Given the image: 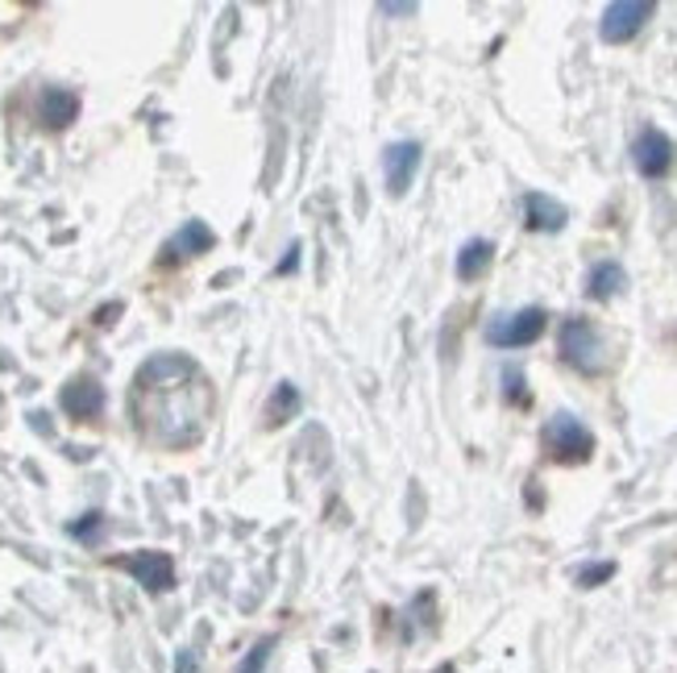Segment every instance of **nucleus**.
<instances>
[{
	"mask_svg": "<svg viewBox=\"0 0 677 673\" xmlns=\"http://www.w3.org/2000/svg\"><path fill=\"white\" fill-rule=\"evenodd\" d=\"M217 246V234L208 229L205 220H188L179 234L162 246V267H175V263H183V258H200Z\"/></svg>",
	"mask_w": 677,
	"mask_h": 673,
	"instance_id": "obj_11",
	"label": "nucleus"
},
{
	"mask_svg": "<svg viewBox=\"0 0 677 673\" xmlns=\"http://www.w3.org/2000/svg\"><path fill=\"white\" fill-rule=\"evenodd\" d=\"M296 267H300V241H291V250H287V258L275 267V275H291Z\"/></svg>",
	"mask_w": 677,
	"mask_h": 673,
	"instance_id": "obj_22",
	"label": "nucleus"
},
{
	"mask_svg": "<svg viewBox=\"0 0 677 673\" xmlns=\"http://www.w3.org/2000/svg\"><path fill=\"white\" fill-rule=\"evenodd\" d=\"M557 349L566 366L583 370V375H599L603 370V337L586 316H566L557 329Z\"/></svg>",
	"mask_w": 677,
	"mask_h": 673,
	"instance_id": "obj_3",
	"label": "nucleus"
},
{
	"mask_svg": "<svg viewBox=\"0 0 677 673\" xmlns=\"http://www.w3.org/2000/svg\"><path fill=\"white\" fill-rule=\"evenodd\" d=\"M524 225L532 234H561L569 225V208L561 200H552L545 191H524Z\"/></svg>",
	"mask_w": 677,
	"mask_h": 673,
	"instance_id": "obj_10",
	"label": "nucleus"
},
{
	"mask_svg": "<svg viewBox=\"0 0 677 673\" xmlns=\"http://www.w3.org/2000/svg\"><path fill=\"white\" fill-rule=\"evenodd\" d=\"M545 329H549V313H545V308H520V313L495 316L482 337H487V345H495V349H524V345L540 342Z\"/></svg>",
	"mask_w": 677,
	"mask_h": 673,
	"instance_id": "obj_4",
	"label": "nucleus"
},
{
	"mask_svg": "<svg viewBox=\"0 0 677 673\" xmlns=\"http://www.w3.org/2000/svg\"><path fill=\"white\" fill-rule=\"evenodd\" d=\"M275 636H262V641L253 644L250 653L241 657V665H237V673H267V665H270V653H275Z\"/></svg>",
	"mask_w": 677,
	"mask_h": 673,
	"instance_id": "obj_18",
	"label": "nucleus"
},
{
	"mask_svg": "<svg viewBox=\"0 0 677 673\" xmlns=\"http://www.w3.org/2000/svg\"><path fill=\"white\" fill-rule=\"evenodd\" d=\"M300 387L296 383H279L275 387V395H270V404H267V424H283L291 420V416H300Z\"/></svg>",
	"mask_w": 677,
	"mask_h": 673,
	"instance_id": "obj_15",
	"label": "nucleus"
},
{
	"mask_svg": "<svg viewBox=\"0 0 677 673\" xmlns=\"http://www.w3.org/2000/svg\"><path fill=\"white\" fill-rule=\"evenodd\" d=\"M624 287H628V270L619 267V263H611V258L595 263V267H590V275H586V296L599 299V304L615 299Z\"/></svg>",
	"mask_w": 677,
	"mask_h": 673,
	"instance_id": "obj_14",
	"label": "nucleus"
},
{
	"mask_svg": "<svg viewBox=\"0 0 677 673\" xmlns=\"http://www.w3.org/2000/svg\"><path fill=\"white\" fill-rule=\"evenodd\" d=\"M104 533H109V516H104V512H83V516H76L67 524V536L79 541V545H100Z\"/></svg>",
	"mask_w": 677,
	"mask_h": 673,
	"instance_id": "obj_16",
	"label": "nucleus"
},
{
	"mask_svg": "<svg viewBox=\"0 0 677 673\" xmlns=\"http://www.w3.org/2000/svg\"><path fill=\"white\" fill-rule=\"evenodd\" d=\"M79 117V96L71 88H42L38 96V121L47 129H67Z\"/></svg>",
	"mask_w": 677,
	"mask_h": 673,
	"instance_id": "obj_12",
	"label": "nucleus"
},
{
	"mask_svg": "<svg viewBox=\"0 0 677 673\" xmlns=\"http://www.w3.org/2000/svg\"><path fill=\"white\" fill-rule=\"evenodd\" d=\"M117 570H126L129 578L138 582L150 595H167L175 586V557L162 553V548H138V553H126V557H112Z\"/></svg>",
	"mask_w": 677,
	"mask_h": 673,
	"instance_id": "obj_5",
	"label": "nucleus"
},
{
	"mask_svg": "<svg viewBox=\"0 0 677 673\" xmlns=\"http://www.w3.org/2000/svg\"><path fill=\"white\" fill-rule=\"evenodd\" d=\"M677 162V146L674 138L657 126H645L631 141V167L645 175V179H665Z\"/></svg>",
	"mask_w": 677,
	"mask_h": 673,
	"instance_id": "obj_7",
	"label": "nucleus"
},
{
	"mask_svg": "<svg viewBox=\"0 0 677 673\" xmlns=\"http://www.w3.org/2000/svg\"><path fill=\"white\" fill-rule=\"evenodd\" d=\"M504 383H507V404H528V392H524V375L516 366L504 370Z\"/></svg>",
	"mask_w": 677,
	"mask_h": 673,
	"instance_id": "obj_19",
	"label": "nucleus"
},
{
	"mask_svg": "<svg viewBox=\"0 0 677 673\" xmlns=\"http://www.w3.org/2000/svg\"><path fill=\"white\" fill-rule=\"evenodd\" d=\"M615 578V562H586L578 565V574H574V582L583 586V591H595V586H603V582Z\"/></svg>",
	"mask_w": 677,
	"mask_h": 673,
	"instance_id": "obj_17",
	"label": "nucleus"
},
{
	"mask_svg": "<svg viewBox=\"0 0 677 673\" xmlns=\"http://www.w3.org/2000/svg\"><path fill=\"white\" fill-rule=\"evenodd\" d=\"M420 162H425V146H420V141H391V146L382 150L387 191H391V196H408L411 179L420 175Z\"/></svg>",
	"mask_w": 677,
	"mask_h": 673,
	"instance_id": "obj_8",
	"label": "nucleus"
},
{
	"mask_svg": "<svg viewBox=\"0 0 677 673\" xmlns=\"http://www.w3.org/2000/svg\"><path fill=\"white\" fill-rule=\"evenodd\" d=\"M133 412L146 437L158 445H188L200 437L208 412V387L196 362L179 354H155L133 378Z\"/></svg>",
	"mask_w": 677,
	"mask_h": 673,
	"instance_id": "obj_1",
	"label": "nucleus"
},
{
	"mask_svg": "<svg viewBox=\"0 0 677 673\" xmlns=\"http://www.w3.org/2000/svg\"><path fill=\"white\" fill-rule=\"evenodd\" d=\"M490 263H495V246H490L487 237H470V241L457 250L454 270L461 283H478L490 270Z\"/></svg>",
	"mask_w": 677,
	"mask_h": 673,
	"instance_id": "obj_13",
	"label": "nucleus"
},
{
	"mask_svg": "<svg viewBox=\"0 0 677 673\" xmlns=\"http://www.w3.org/2000/svg\"><path fill=\"white\" fill-rule=\"evenodd\" d=\"M175 673H200V661L191 649H179V657H175Z\"/></svg>",
	"mask_w": 677,
	"mask_h": 673,
	"instance_id": "obj_21",
	"label": "nucleus"
},
{
	"mask_svg": "<svg viewBox=\"0 0 677 673\" xmlns=\"http://www.w3.org/2000/svg\"><path fill=\"white\" fill-rule=\"evenodd\" d=\"M540 445H545V454H549L552 462L578 466V462H590V454H595V433H590L574 412H557V416L545 424Z\"/></svg>",
	"mask_w": 677,
	"mask_h": 673,
	"instance_id": "obj_2",
	"label": "nucleus"
},
{
	"mask_svg": "<svg viewBox=\"0 0 677 673\" xmlns=\"http://www.w3.org/2000/svg\"><path fill=\"white\" fill-rule=\"evenodd\" d=\"M378 13L382 17H416L420 13V4H395V0H387V4H378Z\"/></svg>",
	"mask_w": 677,
	"mask_h": 673,
	"instance_id": "obj_20",
	"label": "nucleus"
},
{
	"mask_svg": "<svg viewBox=\"0 0 677 673\" xmlns=\"http://www.w3.org/2000/svg\"><path fill=\"white\" fill-rule=\"evenodd\" d=\"M59 407H63L71 420H96L104 412V387L92 375L71 378L63 392H59Z\"/></svg>",
	"mask_w": 677,
	"mask_h": 673,
	"instance_id": "obj_9",
	"label": "nucleus"
},
{
	"mask_svg": "<svg viewBox=\"0 0 677 673\" xmlns=\"http://www.w3.org/2000/svg\"><path fill=\"white\" fill-rule=\"evenodd\" d=\"M653 17H657L653 0H615L599 17V38L607 47H624V42H631L636 33L645 30Z\"/></svg>",
	"mask_w": 677,
	"mask_h": 673,
	"instance_id": "obj_6",
	"label": "nucleus"
},
{
	"mask_svg": "<svg viewBox=\"0 0 677 673\" xmlns=\"http://www.w3.org/2000/svg\"><path fill=\"white\" fill-rule=\"evenodd\" d=\"M432 673H457V670H454V665H449V661H445V665H437V670H432Z\"/></svg>",
	"mask_w": 677,
	"mask_h": 673,
	"instance_id": "obj_23",
	"label": "nucleus"
}]
</instances>
